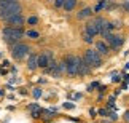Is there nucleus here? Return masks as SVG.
Here are the masks:
<instances>
[{
  "label": "nucleus",
  "mask_w": 129,
  "mask_h": 123,
  "mask_svg": "<svg viewBox=\"0 0 129 123\" xmlns=\"http://www.w3.org/2000/svg\"><path fill=\"white\" fill-rule=\"evenodd\" d=\"M21 11H22V7L18 0H14V2H0V18L3 21L7 18L14 16V14H19Z\"/></svg>",
  "instance_id": "obj_1"
},
{
  "label": "nucleus",
  "mask_w": 129,
  "mask_h": 123,
  "mask_svg": "<svg viewBox=\"0 0 129 123\" xmlns=\"http://www.w3.org/2000/svg\"><path fill=\"white\" fill-rule=\"evenodd\" d=\"M2 35H3V40L8 42L10 45L13 46L14 43H18L24 35H26V32L22 31V27H11V26H8V27L3 29Z\"/></svg>",
  "instance_id": "obj_2"
},
{
  "label": "nucleus",
  "mask_w": 129,
  "mask_h": 123,
  "mask_svg": "<svg viewBox=\"0 0 129 123\" xmlns=\"http://www.w3.org/2000/svg\"><path fill=\"white\" fill-rule=\"evenodd\" d=\"M83 58H85V61L88 62V66L91 69H97L104 64L102 55H99V51L96 48H88V50L83 53Z\"/></svg>",
  "instance_id": "obj_3"
},
{
  "label": "nucleus",
  "mask_w": 129,
  "mask_h": 123,
  "mask_svg": "<svg viewBox=\"0 0 129 123\" xmlns=\"http://www.w3.org/2000/svg\"><path fill=\"white\" fill-rule=\"evenodd\" d=\"M32 53V48L27 45V43H22V42H18L11 46V56L14 58L16 61H21L24 59L26 56H29Z\"/></svg>",
  "instance_id": "obj_4"
},
{
  "label": "nucleus",
  "mask_w": 129,
  "mask_h": 123,
  "mask_svg": "<svg viewBox=\"0 0 129 123\" xmlns=\"http://www.w3.org/2000/svg\"><path fill=\"white\" fill-rule=\"evenodd\" d=\"M64 64H66V73L69 77H77L78 75V56L67 55L64 58Z\"/></svg>",
  "instance_id": "obj_5"
},
{
  "label": "nucleus",
  "mask_w": 129,
  "mask_h": 123,
  "mask_svg": "<svg viewBox=\"0 0 129 123\" xmlns=\"http://www.w3.org/2000/svg\"><path fill=\"white\" fill-rule=\"evenodd\" d=\"M105 42L108 43V46H110V50L113 51H116V50H120V48L123 46V43H124V37L120 35V34H107L105 37Z\"/></svg>",
  "instance_id": "obj_6"
},
{
  "label": "nucleus",
  "mask_w": 129,
  "mask_h": 123,
  "mask_svg": "<svg viewBox=\"0 0 129 123\" xmlns=\"http://www.w3.org/2000/svg\"><path fill=\"white\" fill-rule=\"evenodd\" d=\"M51 61H53V53L49 50H46V51H43V53L38 55V67L40 69H48Z\"/></svg>",
  "instance_id": "obj_7"
},
{
  "label": "nucleus",
  "mask_w": 129,
  "mask_h": 123,
  "mask_svg": "<svg viewBox=\"0 0 129 123\" xmlns=\"http://www.w3.org/2000/svg\"><path fill=\"white\" fill-rule=\"evenodd\" d=\"M85 31L89 34V35L96 37V35H99V34H101V27L97 26V22L94 21V18H89L88 21H86V24H85Z\"/></svg>",
  "instance_id": "obj_8"
},
{
  "label": "nucleus",
  "mask_w": 129,
  "mask_h": 123,
  "mask_svg": "<svg viewBox=\"0 0 129 123\" xmlns=\"http://www.w3.org/2000/svg\"><path fill=\"white\" fill-rule=\"evenodd\" d=\"M5 22L10 24L11 27H22L24 24H26V18L22 16V13H19V14H14L11 18H7Z\"/></svg>",
  "instance_id": "obj_9"
},
{
  "label": "nucleus",
  "mask_w": 129,
  "mask_h": 123,
  "mask_svg": "<svg viewBox=\"0 0 129 123\" xmlns=\"http://www.w3.org/2000/svg\"><path fill=\"white\" fill-rule=\"evenodd\" d=\"M94 48L99 51V55H102V56H108L110 55V46H108V43L105 40H97V42H94Z\"/></svg>",
  "instance_id": "obj_10"
},
{
  "label": "nucleus",
  "mask_w": 129,
  "mask_h": 123,
  "mask_svg": "<svg viewBox=\"0 0 129 123\" xmlns=\"http://www.w3.org/2000/svg\"><path fill=\"white\" fill-rule=\"evenodd\" d=\"M91 72V67L88 66V62L85 61L83 56H78V75L83 77V75H88Z\"/></svg>",
  "instance_id": "obj_11"
},
{
  "label": "nucleus",
  "mask_w": 129,
  "mask_h": 123,
  "mask_svg": "<svg viewBox=\"0 0 129 123\" xmlns=\"http://www.w3.org/2000/svg\"><path fill=\"white\" fill-rule=\"evenodd\" d=\"M92 13H94V10L91 7H85V8H81L80 11L77 13V19H80V21H83V19H89V18H92Z\"/></svg>",
  "instance_id": "obj_12"
},
{
  "label": "nucleus",
  "mask_w": 129,
  "mask_h": 123,
  "mask_svg": "<svg viewBox=\"0 0 129 123\" xmlns=\"http://www.w3.org/2000/svg\"><path fill=\"white\" fill-rule=\"evenodd\" d=\"M27 69L29 70H37L38 69V55H35V53H30V55H29Z\"/></svg>",
  "instance_id": "obj_13"
},
{
  "label": "nucleus",
  "mask_w": 129,
  "mask_h": 123,
  "mask_svg": "<svg viewBox=\"0 0 129 123\" xmlns=\"http://www.w3.org/2000/svg\"><path fill=\"white\" fill-rule=\"evenodd\" d=\"M77 3H78V0H64V5H62L64 11H73Z\"/></svg>",
  "instance_id": "obj_14"
},
{
  "label": "nucleus",
  "mask_w": 129,
  "mask_h": 123,
  "mask_svg": "<svg viewBox=\"0 0 129 123\" xmlns=\"http://www.w3.org/2000/svg\"><path fill=\"white\" fill-rule=\"evenodd\" d=\"M81 40L85 42V43H88V45H92V43H94V37L89 35L86 31H83V32H81Z\"/></svg>",
  "instance_id": "obj_15"
},
{
  "label": "nucleus",
  "mask_w": 129,
  "mask_h": 123,
  "mask_svg": "<svg viewBox=\"0 0 129 123\" xmlns=\"http://www.w3.org/2000/svg\"><path fill=\"white\" fill-rule=\"evenodd\" d=\"M105 7H107V0H99L97 5L94 7V13H99L102 10H105Z\"/></svg>",
  "instance_id": "obj_16"
},
{
  "label": "nucleus",
  "mask_w": 129,
  "mask_h": 123,
  "mask_svg": "<svg viewBox=\"0 0 129 123\" xmlns=\"http://www.w3.org/2000/svg\"><path fill=\"white\" fill-rule=\"evenodd\" d=\"M26 35H27L29 38H34V40L40 38V34H38L37 31H27V32H26Z\"/></svg>",
  "instance_id": "obj_17"
},
{
  "label": "nucleus",
  "mask_w": 129,
  "mask_h": 123,
  "mask_svg": "<svg viewBox=\"0 0 129 123\" xmlns=\"http://www.w3.org/2000/svg\"><path fill=\"white\" fill-rule=\"evenodd\" d=\"M26 22L29 24V26H34V24H37V22H38V18H37V16H30V18H27V19H26Z\"/></svg>",
  "instance_id": "obj_18"
},
{
  "label": "nucleus",
  "mask_w": 129,
  "mask_h": 123,
  "mask_svg": "<svg viewBox=\"0 0 129 123\" xmlns=\"http://www.w3.org/2000/svg\"><path fill=\"white\" fill-rule=\"evenodd\" d=\"M121 8H123V11H124V13L129 14V0H124V2L121 3Z\"/></svg>",
  "instance_id": "obj_19"
},
{
  "label": "nucleus",
  "mask_w": 129,
  "mask_h": 123,
  "mask_svg": "<svg viewBox=\"0 0 129 123\" xmlns=\"http://www.w3.org/2000/svg\"><path fill=\"white\" fill-rule=\"evenodd\" d=\"M54 2V8H62L64 5V0H53Z\"/></svg>",
  "instance_id": "obj_20"
},
{
  "label": "nucleus",
  "mask_w": 129,
  "mask_h": 123,
  "mask_svg": "<svg viewBox=\"0 0 129 123\" xmlns=\"http://www.w3.org/2000/svg\"><path fill=\"white\" fill-rule=\"evenodd\" d=\"M34 96H35V97L42 96V90H40V88H35V90H34Z\"/></svg>",
  "instance_id": "obj_21"
},
{
  "label": "nucleus",
  "mask_w": 129,
  "mask_h": 123,
  "mask_svg": "<svg viewBox=\"0 0 129 123\" xmlns=\"http://www.w3.org/2000/svg\"><path fill=\"white\" fill-rule=\"evenodd\" d=\"M108 114H110V112H107L105 109H101V110H99V115H102V117H108Z\"/></svg>",
  "instance_id": "obj_22"
},
{
  "label": "nucleus",
  "mask_w": 129,
  "mask_h": 123,
  "mask_svg": "<svg viewBox=\"0 0 129 123\" xmlns=\"http://www.w3.org/2000/svg\"><path fill=\"white\" fill-rule=\"evenodd\" d=\"M64 107H66V109H73L75 106H73L72 102H66V104H64Z\"/></svg>",
  "instance_id": "obj_23"
},
{
  "label": "nucleus",
  "mask_w": 129,
  "mask_h": 123,
  "mask_svg": "<svg viewBox=\"0 0 129 123\" xmlns=\"http://www.w3.org/2000/svg\"><path fill=\"white\" fill-rule=\"evenodd\" d=\"M124 120L129 123V112H126V114H124Z\"/></svg>",
  "instance_id": "obj_24"
},
{
  "label": "nucleus",
  "mask_w": 129,
  "mask_h": 123,
  "mask_svg": "<svg viewBox=\"0 0 129 123\" xmlns=\"http://www.w3.org/2000/svg\"><path fill=\"white\" fill-rule=\"evenodd\" d=\"M96 114H97V112L94 110V109H91V117H96Z\"/></svg>",
  "instance_id": "obj_25"
},
{
  "label": "nucleus",
  "mask_w": 129,
  "mask_h": 123,
  "mask_svg": "<svg viewBox=\"0 0 129 123\" xmlns=\"http://www.w3.org/2000/svg\"><path fill=\"white\" fill-rule=\"evenodd\" d=\"M46 2H53V0H46Z\"/></svg>",
  "instance_id": "obj_26"
}]
</instances>
